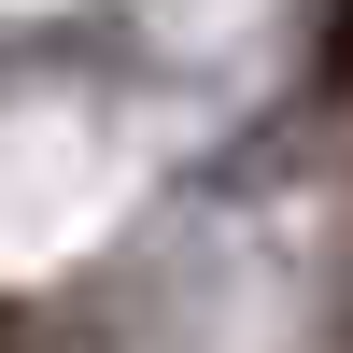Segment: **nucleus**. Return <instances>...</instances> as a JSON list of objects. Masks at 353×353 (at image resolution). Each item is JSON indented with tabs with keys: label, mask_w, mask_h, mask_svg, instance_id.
I'll use <instances>...</instances> for the list:
<instances>
[{
	"label": "nucleus",
	"mask_w": 353,
	"mask_h": 353,
	"mask_svg": "<svg viewBox=\"0 0 353 353\" xmlns=\"http://www.w3.org/2000/svg\"><path fill=\"white\" fill-rule=\"evenodd\" d=\"M339 57H353V28H339Z\"/></svg>",
	"instance_id": "nucleus-1"
}]
</instances>
